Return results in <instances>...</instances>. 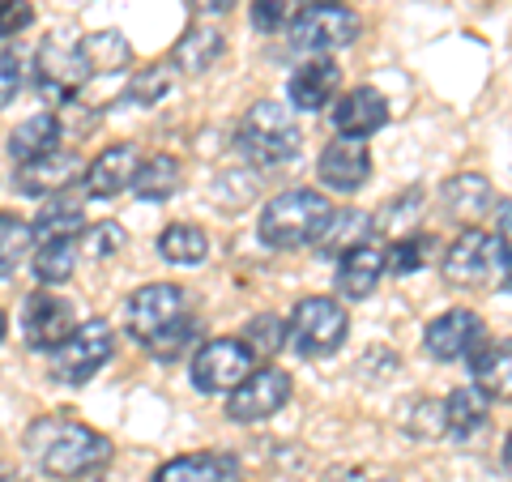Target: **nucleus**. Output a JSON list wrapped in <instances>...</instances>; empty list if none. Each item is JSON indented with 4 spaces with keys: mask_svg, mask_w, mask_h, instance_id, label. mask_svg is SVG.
I'll use <instances>...</instances> for the list:
<instances>
[{
    "mask_svg": "<svg viewBox=\"0 0 512 482\" xmlns=\"http://www.w3.org/2000/svg\"><path fill=\"white\" fill-rule=\"evenodd\" d=\"M26 457L47 478H86L111 461V440L64 414H43L26 427Z\"/></svg>",
    "mask_w": 512,
    "mask_h": 482,
    "instance_id": "1",
    "label": "nucleus"
},
{
    "mask_svg": "<svg viewBox=\"0 0 512 482\" xmlns=\"http://www.w3.org/2000/svg\"><path fill=\"white\" fill-rule=\"evenodd\" d=\"M333 214H338V205H329L325 192L291 188V192H278V197L261 210L256 235H261V244L274 248V252H295V248L320 244V235L329 231Z\"/></svg>",
    "mask_w": 512,
    "mask_h": 482,
    "instance_id": "2",
    "label": "nucleus"
},
{
    "mask_svg": "<svg viewBox=\"0 0 512 482\" xmlns=\"http://www.w3.org/2000/svg\"><path fill=\"white\" fill-rule=\"evenodd\" d=\"M350 333V316L338 299L308 295L291 308L286 320V350H295L299 359H329L338 355Z\"/></svg>",
    "mask_w": 512,
    "mask_h": 482,
    "instance_id": "3",
    "label": "nucleus"
},
{
    "mask_svg": "<svg viewBox=\"0 0 512 482\" xmlns=\"http://www.w3.org/2000/svg\"><path fill=\"white\" fill-rule=\"evenodd\" d=\"M239 150H244V158L252 167H282L291 163V158L299 154L303 146V133L299 124L291 120V111L278 107V103H256L248 107V116L239 120Z\"/></svg>",
    "mask_w": 512,
    "mask_h": 482,
    "instance_id": "4",
    "label": "nucleus"
},
{
    "mask_svg": "<svg viewBox=\"0 0 512 482\" xmlns=\"http://www.w3.org/2000/svg\"><path fill=\"white\" fill-rule=\"evenodd\" d=\"M440 269H444V282L448 286H466V291H483V286H495L504 282V248L495 231H483V227H466L453 244L444 248L440 256Z\"/></svg>",
    "mask_w": 512,
    "mask_h": 482,
    "instance_id": "5",
    "label": "nucleus"
},
{
    "mask_svg": "<svg viewBox=\"0 0 512 482\" xmlns=\"http://www.w3.org/2000/svg\"><path fill=\"white\" fill-rule=\"evenodd\" d=\"M111 355H116V329L107 325V320H82L64 342L52 350V380L56 384H69V389H77V384H86L103 372V367L111 363Z\"/></svg>",
    "mask_w": 512,
    "mask_h": 482,
    "instance_id": "6",
    "label": "nucleus"
},
{
    "mask_svg": "<svg viewBox=\"0 0 512 482\" xmlns=\"http://www.w3.org/2000/svg\"><path fill=\"white\" fill-rule=\"evenodd\" d=\"M256 372V355L244 337H214L192 355V389L205 397L235 393Z\"/></svg>",
    "mask_w": 512,
    "mask_h": 482,
    "instance_id": "7",
    "label": "nucleus"
},
{
    "mask_svg": "<svg viewBox=\"0 0 512 482\" xmlns=\"http://www.w3.org/2000/svg\"><path fill=\"white\" fill-rule=\"evenodd\" d=\"M180 320H188V295L175 282H150L124 299V329L146 346L167 329H175Z\"/></svg>",
    "mask_w": 512,
    "mask_h": 482,
    "instance_id": "8",
    "label": "nucleus"
},
{
    "mask_svg": "<svg viewBox=\"0 0 512 482\" xmlns=\"http://www.w3.org/2000/svg\"><path fill=\"white\" fill-rule=\"evenodd\" d=\"M359 39V18L342 5H308L291 22V47L303 56H333Z\"/></svg>",
    "mask_w": 512,
    "mask_h": 482,
    "instance_id": "9",
    "label": "nucleus"
},
{
    "mask_svg": "<svg viewBox=\"0 0 512 482\" xmlns=\"http://www.w3.org/2000/svg\"><path fill=\"white\" fill-rule=\"evenodd\" d=\"M90 82V69H86V56L82 47H69V43H43L39 47V60H35V86H39V99L52 103V107H69L77 99V90Z\"/></svg>",
    "mask_w": 512,
    "mask_h": 482,
    "instance_id": "10",
    "label": "nucleus"
},
{
    "mask_svg": "<svg viewBox=\"0 0 512 482\" xmlns=\"http://www.w3.org/2000/svg\"><path fill=\"white\" fill-rule=\"evenodd\" d=\"M483 316L470 308H448L436 320H427L423 329V350L436 363H457V359H474L483 350Z\"/></svg>",
    "mask_w": 512,
    "mask_h": 482,
    "instance_id": "11",
    "label": "nucleus"
},
{
    "mask_svg": "<svg viewBox=\"0 0 512 482\" xmlns=\"http://www.w3.org/2000/svg\"><path fill=\"white\" fill-rule=\"evenodd\" d=\"M291 401V376L282 367H256V372L227 393V419L231 423H265Z\"/></svg>",
    "mask_w": 512,
    "mask_h": 482,
    "instance_id": "12",
    "label": "nucleus"
},
{
    "mask_svg": "<svg viewBox=\"0 0 512 482\" xmlns=\"http://www.w3.org/2000/svg\"><path fill=\"white\" fill-rule=\"evenodd\" d=\"M316 175H320V184H325L329 192L350 197V192H359L367 180H372V150H367V141H359V137L329 141V146L320 150Z\"/></svg>",
    "mask_w": 512,
    "mask_h": 482,
    "instance_id": "13",
    "label": "nucleus"
},
{
    "mask_svg": "<svg viewBox=\"0 0 512 482\" xmlns=\"http://www.w3.org/2000/svg\"><path fill=\"white\" fill-rule=\"evenodd\" d=\"M77 329V316H73V303L60 299L52 291H35L26 299V312H22V337L30 350H56L64 337Z\"/></svg>",
    "mask_w": 512,
    "mask_h": 482,
    "instance_id": "14",
    "label": "nucleus"
},
{
    "mask_svg": "<svg viewBox=\"0 0 512 482\" xmlns=\"http://www.w3.org/2000/svg\"><path fill=\"white\" fill-rule=\"evenodd\" d=\"M141 171V158H137V146H107L103 154H94L86 163V175H82V188L86 197L94 201H107V197H120L124 188H133Z\"/></svg>",
    "mask_w": 512,
    "mask_h": 482,
    "instance_id": "15",
    "label": "nucleus"
},
{
    "mask_svg": "<svg viewBox=\"0 0 512 482\" xmlns=\"http://www.w3.org/2000/svg\"><path fill=\"white\" fill-rule=\"evenodd\" d=\"M389 124V99L372 86H359V90H346L338 103H333V128L338 137H359L367 141L372 133Z\"/></svg>",
    "mask_w": 512,
    "mask_h": 482,
    "instance_id": "16",
    "label": "nucleus"
},
{
    "mask_svg": "<svg viewBox=\"0 0 512 482\" xmlns=\"http://www.w3.org/2000/svg\"><path fill=\"white\" fill-rule=\"evenodd\" d=\"M338 86H342L338 64H333L329 56H312L291 73L286 99H291V107H299V111H320V107H329L333 99H338Z\"/></svg>",
    "mask_w": 512,
    "mask_h": 482,
    "instance_id": "17",
    "label": "nucleus"
},
{
    "mask_svg": "<svg viewBox=\"0 0 512 482\" xmlns=\"http://www.w3.org/2000/svg\"><path fill=\"white\" fill-rule=\"evenodd\" d=\"M77 175H86V163L69 150H60L52 158H39V163H22L18 175H13V188L22 197H60Z\"/></svg>",
    "mask_w": 512,
    "mask_h": 482,
    "instance_id": "18",
    "label": "nucleus"
},
{
    "mask_svg": "<svg viewBox=\"0 0 512 482\" xmlns=\"http://www.w3.org/2000/svg\"><path fill=\"white\" fill-rule=\"evenodd\" d=\"M440 205H444V214H448V218L470 222V227H474L478 218L495 214V188L487 184V175L461 171V175H453V180H444V188H440Z\"/></svg>",
    "mask_w": 512,
    "mask_h": 482,
    "instance_id": "19",
    "label": "nucleus"
},
{
    "mask_svg": "<svg viewBox=\"0 0 512 482\" xmlns=\"http://www.w3.org/2000/svg\"><path fill=\"white\" fill-rule=\"evenodd\" d=\"M150 482H244V470L231 453H188L158 465Z\"/></svg>",
    "mask_w": 512,
    "mask_h": 482,
    "instance_id": "20",
    "label": "nucleus"
},
{
    "mask_svg": "<svg viewBox=\"0 0 512 482\" xmlns=\"http://www.w3.org/2000/svg\"><path fill=\"white\" fill-rule=\"evenodd\" d=\"M222 52H227V39H222V30L210 26V22H197V26H188L180 39H175L171 47V69H180L188 77H197L205 69H214V64L222 60Z\"/></svg>",
    "mask_w": 512,
    "mask_h": 482,
    "instance_id": "21",
    "label": "nucleus"
},
{
    "mask_svg": "<svg viewBox=\"0 0 512 482\" xmlns=\"http://www.w3.org/2000/svg\"><path fill=\"white\" fill-rule=\"evenodd\" d=\"M60 137H64L60 116H52V111L30 116L9 133V158H18V167L39 163V158H52V154H60Z\"/></svg>",
    "mask_w": 512,
    "mask_h": 482,
    "instance_id": "22",
    "label": "nucleus"
},
{
    "mask_svg": "<svg viewBox=\"0 0 512 482\" xmlns=\"http://www.w3.org/2000/svg\"><path fill=\"white\" fill-rule=\"evenodd\" d=\"M384 252L380 248H372V244H359V248H350L346 256H338V295H346V299H367L380 286V278H384Z\"/></svg>",
    "mask_w": 512,
    "mask_h": 482,
    "instance_id": "23",
    "label": "nucleus"
},
{
    "mask_svg": "<svg viewBox=\"0 0 512 482\" xmlns=\"http://www.w3.org/2000/svg\"><path fill=\"white\" fill-rule=\"evenodd\" d=\"M470 376L491 401H512V337L483 342V350L470 359Z\"/></svg>",
    "mask_w": 512,
    "mask_h": 482,
    "instance_id": "24",
    "label": "nucleus"
},
{
    "mask_svg": "<svg viewBox=\"0 0 512 482\" xmlns=\"http://www.w3.org/2000/svg\"><path fill=\"white\" fill-rule=\"evenodd\" d=\"M35 244H60V239H82L86 235V210L77 197H47L39 218L30 222Z\"/></svg>",
    "mask_w": 512,
    "mask_h": 482,
    "instance_id": "25",
    "label": "nucleus"
},
{
    "mask_svg": "<svg viewBox=\"0 0 512 482\" xmlns=\"http://www.w3.org/2000/svg\"><path fill=\"white\" fill-rule=\"evenodd\" d=\"M487 414H491V397L478 389V384H461V389H453L448 401H444L448 436H457V440H470L474 431H483Z\"/></svg>",
    "mask_w": 512,
    "mask_h": 482,
    "instance_id": "26",
    "label": "nucleus"
},
{
    "mask_svg": "<svg viewBox=\"0 0 512 482\" xmlns=\"http://www.w3.org/2000/svg\"><path fill=\"white\" fill-rule=\"evenodd\" d=\"M77 47H82V56H86L90 77H111V73L128 69V60H133V47H128L120 30H94V35H86Z\"/></svg>",
    "mask_w": 512,
    "mask_h": 482,
    "instance_id": "27",
    "label": "nucleus"
},
{
    "mask_svg": "<svg viewBox=\"0 0 512 482\" xmlns=\"http://www.w3.org/2000/svg\"><path fill=\"white\" fill-rule=\"evenodd\" d=\"M180 184H184V163L180 158L175 154H154V158L141 163L137 180H133V192L141 201H167V197L180 192Z\"/></svg>",
    "mask_w": 512,
    "mask_h": 482,
    "instance_id": "28",
    "label": "nucleus"
},
{
    "mask_svg": "<svg viewBox=\"0 0 512 482\" xmlns=\"http://www.w3.org/2000/svg\"><path fill=\"white\" fill-rule=\"evenodd\" d=\"M158 256L167 265H201L210 256V235H205L197 222H171V227L158 235Z\"/></svg>",
    "mask_w": 512,
    "mask_h": 482,
    "instance_id": "29",
    "label": "nucleus"
},
{
    "mask_svg": "<svg viewBox=\"0 0 512 482\" xmlns=\"http://www.w3.org/2000/svg\"><path fill=\"white\" fill-rule=\"evenodd\" d=\"M82 239H60V244H39V252H35V278H39V286H64L77 273V256H82Z\"/></svg>",
    "mask_w": 512,
    "mask_h": 482,
    "instance_id": "30",
    "label": "nucleus"
},
{
    "mask_svg": "<svg viewBox=\"0 0 512 482\" xmlns=\"http://www.w3.org/2000/svg\"><path fill=\"white\" fill-rule=\"evenodd\" d=\"M376 231V218H367L363 210H338L333 214V222H329V231L320 235V252H338V256H346L350 248H359V244H367V235Z\"/></svg>",
    "mask_w": 512,
    "mask_h": 482,
    "instance_id": "31",
    "label": "nucleus"
},
{
    "mask_svg": "<svg viewBox=\"0 0 512 482\" xmlns=\"http://www.w3.org/2000/svg\"><path fill=\"white\" fill-rule=\"evenodd\" d=\"M431 256H436V239L431 235H410V239H397V244L384 252V269L393 273V278H410V273H419L431 265Z\"/></svg>",
    "mask_w": 512,
    "mask_h": 482,
    "instance_id": "32",
    "label": "nucleus"
},
{
    "mask_svg": "<svg viewBox=\"0 0 512 482\" xmlns=\"http://www.w3.org/2000/svg\"><path fill=\"white\" fill-rule=\"evenodd\" d=\"M30 244H35V231H30V222H22L18 214L0 210V282H5L9 273L26 261V248Z\"/></svg>",
    "mask_w": 512,
    "mask_h": 482,
    "instance_id": "33",
    "label": "nucleus"
},
{
    "mask_svg": "<svg viewBox=\"0 0 512 482\" xmlns=\"http://www.w3.org/2000/svg\"><path fill=\"white\" fill-rule=\"evenodd\" d=\"M167 90H171V69H167V64H150V69H141V73L128 77L124 103H133V107H154Z\"/></svg>",
    "mask_w": 512,
    "mask_h": 482,
    "instance_id": "34",
    "label": "nucleus"
},
{
    "mask_svg": "<svg viewBox=\"0 0 512 482\" xmlns=\"http://www.w3.org/2000/svg\"><path fill=\"white\" fill-rule=\"evenodd\" d=\"M244 342L252 355H278V350H286V320L282 316H256L248 320V329H244Z\"/></svg>",
    "mask_w": 512,
    "mask_h": 482,
    "instance_id": "35",
    "label": "nucleus"
},
{
    "mask_svg": "<svg viewBox=\"0 0 512 482\" xmlns=\"http://www.w3.org/2000/svg\"><path fill=\"white\" fill-rule=\"evenodd\" d=\"M406 431L410 436H440V431H448V419H444V401L436 397H419V401H410L406 406Z\"/></svg>",
    "mask_w": 512,
    "mask_h": 482,
    "instance_id": "36",
    "label": "nucleus"
},
{
    "mask_svg": "<svg viewBox=\"0 0 512 482\" xmlns=\"http://www.w3.org/2000/svg\"><path fill=\"white\" fill-rule=\"evenodd\" d=\"M295 18H299V0H256L252 5V26L261 30V35L291 30Z\"/></svg>",
    "mask_w": 512,
    "mask_h": 482,
    "instance_id": "37",
    "label": "nucleus"
},
{
    "mask_svg": "<svg viewBox=\"0 0 512 482\" xmlns=\"http://www.w3.org/2000/svg\"><path fill=\"white\" fill-rule=\"evenodd\" d=\"M124 227L120 222H99V227H86V256L90 261H107V256H116L124 248Z\"/></svg>",
    "mask_w": 512,
    "mask_h": 482,
    "instance_id": "38",
    "label": "nucleus"
},
{
    "mask_svg": "<svg viewBox=\"0 0 512 482\" xmlns=\"http://www.w3.org/2000/svg\"><path fill=\"white\" fill-rule=\"evenodd\" d=\"M22 77H26V64L13 47H0V111H5L22 90Z\"/></svg>",
    "mask_w": 512,
    "mask_h": 482,
    "instance_id": "39",
    "label": "nucleus"
},
{
    "mask_svg": "<svg viewBox=\"0 0 512 482\" xmlns=\"http://www.w3.org/2000/svg\"><path fill=\"white\" fill-rule=\"evenodd\" d=\"M192 333H197V320H180V325L167 329L163 337H154L146 350H150L154 359H163V363H167V359H180V355H184V346L192 342Z\"/></svg>",
    "mask_w": 512,
    "mask_h": 482,
    "instance_id": "40",
    "label": "nucleus"
},
{
    "mask_svg": "<svg viewBox=\"0 0 512 482\" xmlns=\"http://www.w3.org/2000/svg\"><path fill=\"white\" fill-rule=\"evenodd\" d=\"M30 22H35L30 0H0V39H18Z\"/></svg>",
    "mask_w": 512,
    "mask_h": 482,
    "instance_id": "41",
    "label": "nucleus"
},
{
    "mask_svg": "<svg viewBox=\"0 0 512 482\" xmlns=\"http://www.w3.org/2000/svg\"><path fill=\"white\" fill-rule=\"evenodd\" d=\"M414 205H419V192H406V197L389 201V205H384V214L376 218V227H402V222H410L414 214H419Z\"/></svg>",
    "mask_w": 512,
    "mask_h": 482,
    "instance_id": "42",
    "label": "nucleus"
},
{
    "mask_svg": "<svg viewBox=\"0 0 512 482\" xmlns=\"http://www.w3.org/2000/svg\"><path fill=\"white\" fill-rule=\"evenodd\" d=\"M495 239H500V248H504V261L512 265V201L495 205Z\"/></svg>",
    "mask_w": 512,
    "mask_h": 482,
    "instance_id": "43",
    "label": "nucleus"
},
{
    "mask_svg": "<svg viewBox=\"0 0 512 482\" xmlns=\"http://www.w3.org/2000/svg\"><path fill=\"white\" fill-rule=\"evenodd\" d=\"M235 5V0H192V9L197 13H227Z\"/></svg>",
    "mask_w": 512,
    "mask_h": 482,
    "instance_id": "44",
    "label": "nucleus"
},
{
    "mask_svg": "<svg viewBox=\"0 0 512 482\" xmlns=\"http://www.w3.org/2000/svg\"><path fill=\"white\" fill-rule=\"evenodd\" d=\"M0 482H22V478H18V470H13V465L0 461Z\"/></svg>",
    "mask_w": 512,
    "mask_h": 482,
    "instance_id": "45",
    "label": "nucleus"
},
{
    "mask_svg": "<svg viewBox=\"0 0 512 482\" xmlns=\"http://www.w3.org/2000/svg\"><path fill=\"white\" fill-rule=\"evenodd\" d=\"M504 465H508V474H512V431H508V440H504Z\"/></svg>",
    "mask_w": 512,
    "mask_h": 482,
    "instance_id": "46",
    "label": "nucleus"
},
{
    "mask_svg": "<svg viewBox=\"0 0 512 482\" xmlns=\"http://www.w3.org/2000/svg\"><path fill=\"white\" fill-rule=\"evenodd\" d=\"M5 333H9V316L0 312V342H5Z\"/></svg>",
    "mask_w": 512,
    "mask_h": 482,
    "instance_id": "47",
    "label": "nucleus"
},
{
    "mask_svg": "<svg viewBox=\"0 0 512 482\" xmlns=\"http://www.w3.org/2000/svg\"><path fill=\"white\" fill-rule=\"evenodd\" d=\"M504 286H508V291H512V265L504 269Z\"/></svg>",
    "mask_w": 512,
    "mask_h": 482,
    "instance_id": "48",
    "label": "nucleus"
},
{
    "mask_svg": "<svg viewBox=\"0 0 512 482\" xmlns=\"http://www.w3.org/2000/svg\"><path fill=\"white\" fill-rule=\"evenodd\" d=\"M308 5H338V0H308Z\"/></svg>",
    "mask_w": 512,
    "mask_h": 482,
    "instance_id": "49",
    "label": "nucleus"
},
{
    "mask_svg": "<svg viewBox=\"0 0 512 482\" xmlns=\"http://www.w3.org/2000/svg\"><path fill=\"white\" fill-rule=\"evenodd\" d=\"M380 482H393V478H380Z\"/></svg>",
    "mask_w": 512,
    "mask_h": 482,
    "instance_id": "50",
    "label": "nucleus"
},
{
    "mask_svg": "<svg viewBox=\"0 0 512 482\" xmlns=\"http://www.w3.org/2000/svg\"><path fill=\"white\" fill-rule=\"evenodd\" d=\"M82 5H90V0H82Z\"/></svg>",
    "mask_w": 512,
    "mask_h": 482,
    "instance_id": "51",
    "label": "nucleus"
},
{
    "mask_svg": "<svg viewBox=\"0 0 512 482\" xmlns=\"http://www.w3.org/2000/svg\"><path fill=\"white\" fill-rule=\"evenodd\" d=\"M94 482H103V478H94Z\"/></svg>",
    "mask_w": 512,
    "mask_h": 482,
    "instance_id": "52",
    "label": "nucleus"
}]
</instances>
